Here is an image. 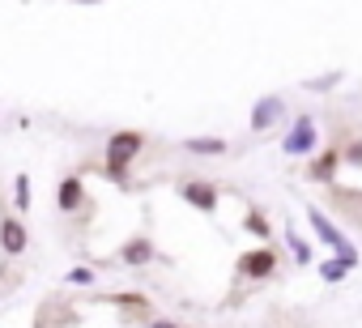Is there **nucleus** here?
<instances>
[{
	"instance_id": "10",
	"label": "nucleus",
	"mask_w": 362,
	"mask_h": 328,
	"mask_svg": "<svg viewBox=\"0 0 362 328\" xmlns=\"http://www.w3.org/2000/svg\"><path fill=\"white\" fill-rule=\"evenodd\" d=\"M26 243H30V235H26L22 218H0V252H5V256H22Z\"/></svg>"
},
{
	"instance_id": "14",
	"label": "nucleus",
	"mask_w": 362,
	"mask_h": 328,
	"mask_svg": "<svg viewBox=\"0 0 362 328\" xmlns=\"http://www.w3.org/2000/svg\"><path fill=\"white\" fill-rule=\"evenodd\" d=\"M345 81V73L337 69V73H324V77H311V81H303V90H311V94H328V90H337Z\"/></svg>"
},
{
	"instance_id": "16",
	"label": "nucleus",
	"mask_w": 362,
	"mask_h": 328,
	"mask_svg": "<svg viewBox=\"0 0 362 328\" xmlns=\"http://www.w3.org/2000/svg\"><path fill=\"white\" fill-rule=\"evenodd\" d=\"M13 209H18V213L30 209V175H26V171L13 180Z\"/></svg>"
},
{
	"instance_id": "1",
	"label": "nucleus",
	"mask_w": 362,
	"mask_h": 328,
	"mask_svg": "<svg viewBox=\"0 0 362 328\" xmlns=\"http://www.w3.org/2000/svg\"><path fill=\"white\" fill-rule=\"evenodd\" d=\"M145 149V132L136 128H119L107 136V149H103V175L111 184H128V171H132V162L141 158Z\"/></svg>"
},
{
	"instance_id": "4",
	"label": "nucleus",
	"mask_w": 362,
	"mask_h": 328,
	"mask_svg": "<svg viewBox=\"0 0 362 328\" xmlns=\"http://www.w3.org/2000/svg\"><path fill=\"white\" fill-rule=\"evenodd\" d=\"M277 269H281V256H277L273 243H260V247H252L235 260V273L243 281H269V277H277Z\"/></svg>"
},
{
	"instance_id": "3",
	"label": "nucleus",
	"mask_w": 362,
	"mask_h": 328,
	"mask_svg": "<svg viewBox=\"0 0 362 328\" xmlns=\"http://www.w3.org/2000/svg\"><path fill=\"white\" fill-rule=\"evenodd\" d=\"M315 149H320V124H315L311 111H303V115H294V124L286 128L281 153H286V158H311Z\"/></svg>"
},
{
	"instance_id": "19",
	"label": "nucleus",
	"mask_w": 362,
	"mask_h": 328,
	"mask_svg": "<svg viewBox=\"0 0 362 328\" xmlns=\"http://www.w3.org/2000/svg\"><path fill=\"white\" fill-rule=\"evenodd\" d=\"M77 5H103V0H77Z\"/></svg>"
},
{
	"instance_id": "17",
	"label": "nucleus",
	"mask_w": 362,
	"mask_h": 328,
	"mask_svg": "<svg viewBox=\"0 0 362 328\" xmlns=\"http://www.w3.org/2000/svg\"><path fill=\"white\" fill-rule=\"evenodd\" d=\"M243 226H247L256 239H269V235H273V230H269V218H264L260 209H247V213H243Z\"/></svg>"
},
{
	"instance_id": "8",
	"label": "nucleus",
	"mask_w": 362,
	"mask_h": 328,
	"mask_svg": "<svg viewBox=\"0 0 362 328\" xmlns=\"http://www.w3.org/2000/svg\"><path fill=\"white\" fill-rule=\"evenodd\" d=\"M86 205H90V192H86V180H81V175H64V180L56 184V209L73 218V213H81Z\"/></svg>"
},
{
	"instance_id": "15",
	"label": "nucleus",
	"mask_w": 362,
	"mask_h": 328,
	"mask_svg": "<svg viewBox=\"0 0 362 328\" xmlns=\"http://www.w3.org/2000/svg\"><path fill=\"white\" fill-rule=\"evenodd\" d=\"M341 162H345L349 171H362V136H349L341 145Z\"/></svg>"
},
{
	"instance_id": "12",
	"label": "nucleus",
	"mask_w": 362,
	"mask_h": 328,
	"mask_svg": "<svg viewBox=\"0 0 362 328\" xmlns=\"http://www.w3.org/2000/svg\"><path fill=\"white\" fill-rule=\"evenodd\" d=\"M184 153H192V158H222L230 145H226V136H188L184 145H179Z\"/></svg>"
},
{
	"instance_id": "11",
	"label": "nucleus",
	"mask_w": 362,
	"mask_h": 328,
	"mask_svg": "<svg viewBox=\"0 0 362 328\" xmlns=\"http://www.w3.org/2000/svg\"><path fill=\"white\" fill-rule=\"evenodd\" d=\"M281 239H286V247H290L294 264H303V269H311V264H315V252H311V243L294 230V222H281Z\"/></svg>"
},
{
	"instance_id": "7",
	"label": "nucleus",
	"mask_w": 362,
	"mask_h": 328,
	"mask_svg": "<svg viewBox=\"0 0 362 328\" xmlns=\"http://www.w3.org/2000/svg\"><path fill=\"white\" fill-rule=\"evenodd\" d=\"M158 260H162V252H158L153 239H145V235L124 239V247L115 252V264H124V269H149V264H158Z\"/></svg>"
},
{
	"instance_id": "9",
	"label": "nucleus",
	"mask_w": 362,
	"mask_h": 328,
	"mask_svg": "<svg viewBox=\"0 0 362 328\" xmlns=\"http://www.w3.org/2000/svg\"><path fill=\"white\" fill-rule=\"evenodd\" d=\"M341 171V145H328V149H315L311 167H307V180L311 184H332Z\"/></svg>"
},
{
	"instance_id": "18",
	"label": "nucleus",
	"mask_w": 362,
	"mask_h": 328,
	"mask_svg": "<svg viewBox=\"0 0 362 328\" xmlns=\"http://www.w3.org/2000/svg\"><path fill=\"white\" fill-rule=\"evenodd\" d=\"M64 281H69V286H94V281H98V273H94L90 264H73V269L64 273Z\"/></svg>"
},
{
	"instance_id": "2",
	"label": "nucleus",
	"mask_w": 362,
	"mask_h": 328,
	"mask_svg": "<svg viewBox=\"0 0 362 328\" xmlns=\"http://www.w3.org/2000/svg\"><path fill=\"white\" fill-rule=\"evenodd\" d=\"M307 226L315 230V239H320V243H324V247H328L332 256L349 260L354 269L362 264V252H358V247L349 243V235H345V230H341V226H337V222H332V218H328L324 209H320V205H307Z\"/></svg>"
},
{
	"instance_id": "6",
	"label": "nucleus",
	"mask_w": 362,
	"mask_h": 328,
	"mask_svg": "<svg viewBox=\"0 0 362 328\" xmlns=\"http://www.w3.org/2000/svg\"><path fill=\"white\" fill-rule=\"evenodd\" d=\"M286 98L281 94H264V98H256L252 102V115H247V128L252 132H269V128H277L281 119H286Z\"/></svg>"
},
{
	"instance_id": "13",
	"label": "nucleus",
	"mask_w": 362,
	"mask_h": 328,
	"mask_svg": "<svg viewBox=\"0 0 362 328\" xmlns=\"http://www.w3.org/2000/svg\"><path fill=\"white\" fill-rule=\"evenodd\" d=\"M315 273H320V281H324V286H341V281L354 273V264H349V260H341V256H328V260H320V269H315Z\"/></svg>"
},
{
	"instance_id": "5",
	"label": "nucleus",
	"mask_w": 362,
	"mask_h": 328,
	"mask_svg": "<svg viewBox=\"0 0 362 328\" xmlns=\"http://www.w3.org/2000/svg\"><path fill=\"white\" fill-rule=\"evenodd\" d=\"M179 201L192 205L197 213H218V205H222V188H218L214 180H184V184H179Z\"/></svg>"
}]
</instances>
